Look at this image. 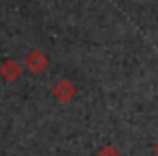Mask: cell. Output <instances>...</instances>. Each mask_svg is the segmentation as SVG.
<instances>
[{
	"label": "cell",
	"mask_w": 158,
	"mask_h": 156,
	"mask_svg": "<svg viewBox=\"0 0 158 156\" xmlns=\"http://www.w3.org/2000/svg\"><path fill=\"white\" fill-rule=\"evenodd\" d=\"M76 93H78L76 85H74L72 80H67V78H61V80L54 82V87H52V95H54V100H59L61 104L72 102V100L76 98Z\"/></svg>",
	"instance_id": "6da1fadb"
},
{
	"label": "cell",
	"mask_w": 158,
	"mask_h": 156,
	"mask_svg": "<svg viewBox=\"0 0 158 156\" xmlns=\"http://www.w3.org/2000/svg\"><path fill=\"white\" fill-rule=\"evenodd\" d=\"M48 57L41 52V50H31L28 54H26V59H24V67H26V72H31V74H44L46 72V67H48Z\"/></svg>",
	"instance_id": "7a4b0ae2"
},
{
	"label": "cell",
	"mask_w": 158,
	"mask_h": 156,
	"mask_svg": "<svg viewBox=\"0 0 158 156\" xmlns=\"http://www.w3.org/2000/svg\"><path fill=\"white\" fill-rule=\"evenodd\" d=\"M22 76V65L15 61V59H7L0 63V78L7 80V82H13Z\"/></svg>",
	"instance_id": "3957f363"
},
{
	"label": "cell",
	"mask_w": 158,
	"mask_h": 156,
	"mask_svg": "<svg viewBox=\"0 0 158 156\" xmlns=\"http://www.w3.org/2000/svg\"><path fill=\"white\" fill-rule=\"evenodd\" d=\"M95 156H121V154H119V150H115L113 145H104L102 150L95 152Z\"/></svg>",
	"instance_id": "277c9868"
},
{
	"label": "cell",
	"mask_w": 158,
	"mask_h": 156,
	"mask_svg": "<svg viewBox=\"0 0 158 156\" xmlns=\"http://www.w3.org/2000/svg\"><path fill=\"white\" fill-rule=\"evenodd\" d=\"M154 152H156V156H158V141H156V145H154Z\"/></svg>",
	"instance_id": "5b68a950"
}]
</instances>
